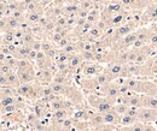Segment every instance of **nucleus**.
<instances>
[{
	"mask_svg": "<svg viewBox=\"0 0 157 131\" xmlns=\"http://www.w3.org/2000/svg\"><path fill=\"white\" fill-rule=\"evenodd\" d=\"M124 83L127 84L129 90L133 93L157 96V83L151 79L132 77V78H126Z\"/></svg>",
	"mask_w": 157,
	"mask_h": 131,
	"instance_id": "obj_1",
	"label": "nucleus"
},
{
	"mask_svg": "<svg viewBox=\"0 0 157 131\" xmlns=\"http://www.w3.org/2000/svg\"><path fill=\"white\" fill-rule=\"evenodd\" d=\"M86 101L88 106L97 112H108L114 108L115 101L111 99H108L105 96L97 95V94H87L86 95Z\"/></svg>",
	"mask_w": 157,
	"mask_h": 131,
	"instance_id": "obj_2",
	"label": "nucleus"
},
{
	"mask_svg": "<svg viewBox=\"0 0 157 131\" xmlns=\"http://www.w3.org/2000/svg\"><path fill=\"white\" fill-rule=\"evenodd\" d=\"M17 95L22 99H28V100L39 99V84H34L33 82L21 84L17 88Z\"/></svg>",
	"mask_w": 157,
	"mask_h": 131,
	"instance_id": "obj_3",
	"label": "nucleus"
},
{
	"mask_svg": "<svg viewBox=\"0 0 157 131\" xmlns=\"http://www.w3.org/2000/svg\"><path fill=\"white\" fill-rule=\"evenodd\" d=\"M120 95H121L120 94V84H118L116 81H113V82H110L106 86H103L101 96H105V97L111 99V100L115 101Z\"/></svg>",
	"mask_w": 157,
	"mask_h": 131,
	"instance_id": "obj_4",
	"label": "nucleus"
},
{
	"mask_svg": "<svg viewBox=\"0 0 157 131\" xmlns=\"http://www.w3.org/2000/svg\"><path fill=\"white\" fill-rule=\"evenodd\" d=\"M123 67H124V65L113 61V63H109V64L105 65L104 71L110 76V78L113 81H115V79H117L118 77H121V74L123 71Z\"/></svg>",
	"mask_w": 157,
	"mask_h": 131,
	"instance_id": "obj_5",
	"label": "nucleus"
},
{
	"mask_svg": "<svg viewBox=\"0 0 157 131\" xmlns=\"http://www.w3.org/2000/svg\"><path fill=\"white\" fill-rule=\"evenodd\" d=\"M103 119H104V124H110V125L117 126V125H120L121 115L113 108L108 112H103Z\"/></svg>",
	"mask_w": 157,
	"mask_h": 131,
	"instance_id": "obj_6",
	"label": "nucleus"
},
{
	"mask_svg": "<svg viewBox=\"0 0 157 131\" xmlns=\"http://www.w3.org/2000/svg\"><path fill=\"white\" fill-rule=\"evenodd\" d=\"M71 76H74V75H73V74H65V72L57 71V72H55L53 81H52V82L58 83V84H73Z\"/></svg>",
	"mask_w": 157,
	"mask_h": 131,
	"instance_id": "obj_7",
	"label": "nucleus"
},
{
	"mask_svg": "<svg viewBox=\"0 0 157 131\" xmlns=\"http://www.w3.org/2000/svg\"><path fill=\"white\" fill-rule=\"evenodd\" d=\"M83 58L81 56V53L78 52V53H75V54H73V56H70V60H69V67H70V71L73 72V75L75 74V71L78 70V67L83 64Z\"/></svg>",
	"mask_w": 157,
	"mask_h": 131,
	"instance_id": "obj_8",
	"label": "nucleus"
},
{
	"mask_svg": "<svg viewBox=\"0 0 157 131\" xmlns=\"http://www.w3.org/2000/svg\"><path fill=\"white\" fill-rule=\"evenodd\" d=\"M143 107H146V108H157V96L143 95Z\"/></svg>",
	"mask_w": 157,
	"mask_h": 131,
	"instance_id": "obj_9",
	"label": "nucleus"
},
{
	"mask_svg": "<svg viewBox=\"0 0 157 131\" xmlns=\"http://www.w3.org/2000/svg\"><path fill=\"white\" fill-rule=\"evenodd\" d=\"M152 0H134V5H133V10L132 11H144L150 4H152Z\"/></svg>",
	"mask_w": 157,
	"mask_h": 131,
	"instance_id": "obj_10",
	"label": "nucleus"
},
{
	"mask_svg": "<svg viewBox=\"0 0 157 131\" xmlns=\"http://www.w3.org/2000/svg\"><path fill=\"white\" fill-rule=\"evenodd\" d=\"M21 101H22V100H20V101H18V102H16V104L9 105V106H6V107H1V114H2V115H5V114H11V113L17 112V111L21 108V106H22Z\"/></svg>",
	"mask_w": 157,
	"mask_h": 131,
	"instance_id": "obj_11",
	"label": "nucleus"
},
{
	"mask_svg": "<svg viewBox=\"0 0 157 131\" xmlns=\"http://www.w3.org/2000/svg\"><path fill=\"white\" fill-rule=\"evenodd\" d=\"M1 97L4 96H17V88L12 86H1Z\"/></svg>",
	"mask_w": 157,
	"mask_h": 131,
	"instance_id": "obj_12",
	"label": "nucleus"
},
{
	"mask_svg": "<svg viewBox=\"0 0 157 131\" xmlns=\"http://www.w3.org/2000/svg\"><path fill=\"white\" fill-rule=\"evenodd\" d=\"M44 15L39 13V12H27V20L32 24V25H35V24H39L40 19Z\"/></svg>",
	"mask_w": 157,
	"mask_h": 131,
	"instance_id": "obj_13",
	"label": "nucleus"
},
{
	"mask_svg": "<svg viewBox=\"0 0 157 131\" xmlns=\"http://www.w3.org/2000/svg\"><path fill=\"white\" fill-rule=\"evenodd\" d=\"M21 100V96H4L1 97L0 102H1V107H6L9 105H12V104H16Z\"/></svg>",
	"mask_w": 157,
	"mask_h": 131,
	"instance_id": "obj_14",
	"label": "nucleus"
},
{
	"mask_svg": "<svg viewBox=\"0 0 157 131\" xmlns=\"http://www.w3.org/2000/svg\"><path fill=\"white\" fill-rule=\"evenodd\" d=\"M136 122H138V119L136 117H131L128 114H123L121 115V119H120V125H126V126H132Z\"/></svg>",
	"mask_w": 157,
	"mask_h": 131,
	"instance_id": "obj_15",
	"label": "nucleus"
},
{
	"mask_svg": "<svg viewBox=\"0 0 157 131\" xmlns=\"http://www.w3.org/2000/svg\"><path fill=\"white\" fill-rule=\"evenodd\" d=\"M85 61H96V52L93 51H83L80 52Z\"/></svg>",
	"mask_w": 157,
	"mask_h": 131,
	"instance_id": "obj_16",
	"label": "nucleus"
},
{
	"mask_svg": "<svg viewBox=\"0 0 157 131\" xmlns=\"http://www.w3.org/2000/svg\"><path fill=\"white\" fill-rule=\"evenodd\" d=\"M78 6H80V9H81V10L91 11V10L93 9L94 4H93V1H92V0H80Z\"/></svg>",
	"mask_w": 157,
	"mask_h": 131,
	"instance_id": "obj_17",
	"label": "nucleus"
},
{
	"mask_svg": "<svg viewBox=\"0 0 157 131\" xmlns=\"http://www.w3.org/2000/svg\"><path fill=\"white\" fill-rule=\"evenodd\" d=\"M128 108H129V106L126 105V104H115V105H114V110H115L120 115L126 114L127 111H128Z\"/></svg>",
	"mask_w": 157,
	"mask_h": 131,
	"instance_id": "obj_18",
	"label": "nucleus"
},
{
	"mask_svg": "<svg viewBox=\"0 0 157 131\" xmlns=\"http://www.w3.org/2000/svg\"><path fill=\"white\" fill-rule=\"evenodd\" d=\"M116 128V125H110V124H100L94 128H92L93 131H113Z\"/></svg>",
	"mask_w": 157,
	"mask_h": 131,
	"instance_id": "obj_19",
	"label": "nucleus"
},
{
	"mask_svg": "<svg viewBox=\"0 0 157 131\" xmlns=\"http://www.w3.org/2000/svg\"><path fill=\"white\" fill-rule=\"evenodd\" d=\"M12 71H15L13 67H11L10 65H7L6 63H1V69H0V74L1 75H9Z\"/></svg>",
	"mask_w": 157,
	"mask_h": 131,
	"instance_id": "obj_20",
	"label": "nucleus"
},
{
	"mask_svg": "<svg viewBox=\"0 0 157 131\" xmlns=\"http://www.w3.org/2000/svg\"><path fill=\"white\" fill-rule=\"evenodd\" d=\"M132 131H145V123L143 122H136L132 125Z\"/></svg>",
	"mask_w": 157,
	"mask_h": 131,
	"instance_id": "obj_21",
	"label": "nucleus"
},
{
	"mask_svg": "<svg viewBox=\"0 0 157 131\" xmlns=\"http://www.w3.org/2000/svg\"><path fill=\"white\" fill-rule=\"evenodd\" d=\"M147 45H150L151 47H154V48H156L157 49V33H151V35H150V40H149V43Z\"/></svg>",
	"mask_w": 157,
	"mask_h": 131,
	"instance_id": "obj_22",
	"label": "nucleus"
},
{
	"mask_svg": "<svg viewBox=\"0 0 157 131\" xmlns=\"http://www.w3.org/2000/svg\"><path fill=\"white\" fill-rule=\"evenodd\" d=\"M117 131H132V126H126V125H117L116 126Z\"/></svg>",
	"mask_w": 157,
	"mask_h": 131,
	"instance_id": "obj_23",
	"label": "nucleus"
},
{
	"mask_svg": "<svg viewBox=\"0 0 157 131\" xmlns=\"http://www.w3.org/2000/svg\"><path fill=\"white\" fill-rule=\"evenodd\" d=\"M94 5H106V1L105 0H92Z\"/></svg>",
	"mask_w": 157,
	"mask_h": 131,
	"instance_id": "obj_24",
	"label": "nucleus"
},
{
	"mask_svg": "<svg viewBox=\"0 0 157 131\" xmlns=\"http://www.w3.org/2000/svg\"><path fill=\"white\" fill-rule=\"evenodd\" d=\"M80 0H65V5H69V4H78Z\"/></svg>",
	"mask_w": 157,
	"mask_h": 131,
	"instance_id": "obj_25",
	"label": "nucleus"
},
{
	"mask_svg": "<svg viewBox=\"0 0 157 131\" xmlns=\"http://www.w3.org/2000/svg\"><path fill=\"white\" fill-rule=\"evenodd\" d=\"M105 1H106V4H108V2H111V1H117V0H105Z\"/></svg>",
	"mask_w": 157,
	"mask_h": 131,
	"instance_id": "obj_26",
	"label": "nucleus"
},
{
	"mask_svg": "<svg viewBox=\"0 0 157 131\" xmlns=\"http://www.w3.org/2000/svg\"><path fill=\"white\" fill-rule=\"evenodd\" d=\"M152 1H157V0H152Z\"/></svg>",
	"mask_w": 157,
	"mask_h": 131,
	"instance_id": "obj_27",
	"label": "nucleus"
}]
</instances>
